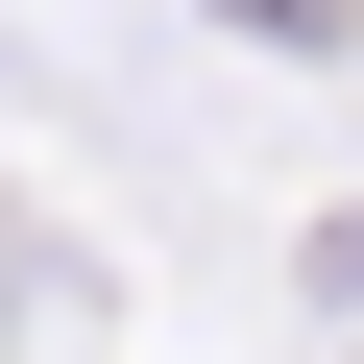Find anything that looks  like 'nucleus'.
<instances>
[{
	"label": "nucleus",
	"instance_id": "f257e3e1",
	"mask_svg": "<svg viewBox=\"0 0 364 364\" xmlns=\"http://www.w3.org/2000/svg\"><path fill=\"white\" fill-rule=\"evenodd\" d=\"M267 25H291V49H340V25H364V0H267Z\"/></svg>",
	"mask_w": 364,
	"mask_h": 364
}]
</instances>
